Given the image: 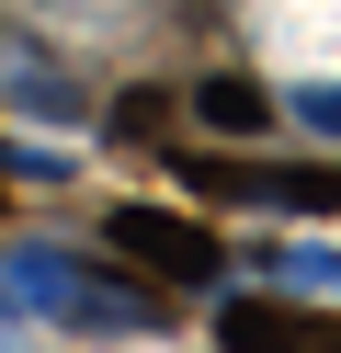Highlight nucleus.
I'll list each match as a JSON object with an SVG mask.
<instances>
[{
	"mask_svg": "<svg viewBox=\"0 0 341 353\" xmlns=\"http://www.w3.org/2000/svg\"><path fill=\"white\" fill-rule=\"evenodd\" d=\"M103 239L125 262H148L159 285H216V239L194 228V216H159V205H114L103 216Z\"/></svg>",
	"mask_w": 341,
	"mask_h": 353,
	"instance_id": "f257e3e1",
	"label": "nucleus"
},
{
	"mask_svg": "<svg viewBox=\"0 0 341 353\" xmlns=\"http://www.w3.org/2000/svg\"><path fill=\"white\" fill-rule=\"evenodd\" d=\"M205 125H227V137H262V125H273V103L250 92V80H205Z\"/></svg>",
	"mask_w": 341,
	"mask_h": 353,
	"instance_id": "f03ea898",
	"label": "nucleus"
}]
</instances>
